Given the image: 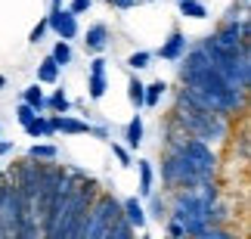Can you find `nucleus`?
<instances>
[{"instance_id": "39448f33", "label": "nucleus", "mask_w": 251, "mask_h": 239, "mask_svg": "<svg viewBox=\"0 0 251 239\" xmlns=\"http://www.w3.org/2000/svg\"><path fill=\"white\" fill-rule=\"evenodd\" d=\"M47 28H50L56 37H62V41H75V37L81 34L78 16H75L69 6H53L50 13H47Z\"/></svg>"}, {"instance_id": "7c9ffc66", "label": "nucleus", "mask_w": 251, "mask_h": 239, "mask_svg": "<svg viewBox=\"0 0 251 239\" xmlns=\"http://www.w3.org/2000/svg\"><path fill=\"white\" fill-rule=\"evenodd\" d=\"M13 152H16V143H13V140H3V137H0V159L13 156Z\"/></svg>"}, {"instance_id": "58836bf2", "label": "nucleus", "mask_w": 251, "mask_h": 239, "mask_svg": "<svg viewBox=\"0 0 251 239\" xmlns=\"http://www.w3.org/2000/svg\"><path fill=\"white\" fill-rule=\"evenodd\" d=\"M0 180H3V174H0Z\"/></svg>"}, {"instance_id": "5701e85b", "label": "nucleus", "mask_w": 251, "mask_h": 239, "mask_svg": "<svg viewBox=\"0 0 251 239\" xmlns=\"http://www.w3.org/2000/svg\"><path fill=\"white\" fill-rule=\"evenodd\" d=\"M155 59V53H149V50H133L127 56V69L130 72H143V69H149V62Z\"/></svg>"}, {"instance_id": "ddd939ff", "label": "nucleus", "mask_w": 251, "mask_h": 239, "mask_svg": "<svg viewBox=\"0 0 251 239\" xmlns=\"http://www.w3.org/2000/svg\"><path fill=\"white\" fill-rule=\"evenodd\" d=\"M137 174H140V186H137V193L146 199L152 189H155V168H152V161H149V159H140V161H137Z\"/></svg>"}, {"instance_id": "c85d7f7f", "label": "nucleus", "mask_w": 251, "mask_h": 239, "mask_svg": "<svg viewBox=\"0 0 251 239\" xmlns=\"http://www.w3.org/2000/svg\"><path fill=\"white\" fill-rule=\"evenodd\" d=\"M87 133L96 137V140H109L112 137V133H109V124H90V131H87Z\"/></svg>"}, {"instance_id": "473e14b6", "label": "nucleus", "mask_w": 251, "mask_h": 239, "mask_svg": "<svg viewBox=\"0 0 251 239\" xmlns=\"http://www.w3.org/2000/svg\"><path fill=\"white\" fill-rule=\"evenodd\" d=\"M56 137V128H53V121H50V115L44 118V140H53Z\"/></svg>"}, {"instance_id": "c9c22d12", "label": "nucleus", "mask_w": 251, "mask_h": 239, "mask_svg": "<svg viewBox=\"0 0 251 239\" xmlns=\"http://www.w3.org/2000/svg\"><path fill=\"white\" fill-rule=\"evenodd\" d=\"M50 3H53V6H62V0H50Z\"/></svg>"}, {"instance_id": "f03ea898", "label": "nucleus", "mask_w": 251, "mask_h": 239, "mask_svg": "<svg viewBox=\"0 0 251 239\" xmlns=\"http://www.w3.org/2000/svg\"><path fill=\"white\" fill-rule=\"evenodd\" d=\"M121 202L115 199L109 189H100L93 196L90 208L84 214V224H81V239H109V230L115 221H121Z\"/></svg>"}, {"instance_id": "4be33fe9", "label": "nucleus", "mask_w": 251, "mask_h": 239, "mask_svg": "<svg viewBox=\"0 0 251 239\" xmlns=\"http://www.w3.org/2000/svg\"><path fill=\"white\" fill-rule=\"evenodd\" d=\"M50 56H53V59H56V62H59L62 69H65V65H69V62L75 59V53H72V41H62V37H59V41L53 44Z\"/></svg>"}, {"instance_id": "f704fd0d", "label": "nucleus", "mask_w": 251, "mask_h": 239, "mask_svg": "<svg viewBox=\"0 0 251 239\" xmlns=\"http://www.w3.org/2000/svg\"><path fill=\"white\" fill-rule=\"evenodd\" d=\"M6 87V75H0V90H3Z\"/></svg>"}, {"instance_id": "393cba45", "label": "nucleus", "mask_w": 251, "mask_h": 239, "mask_svg": "<svg viewBox=\"0 0 251 239\" xmlns=\"http://www.w3.org/2000/svg\"><path fill=\"white\" fill-rule=\"evenodd\" d=\"M130 236H137V230H133L124 217H121V221H115L112 230H109V239H130Z\"/></svg>"}, {"instance_id": "4468645a", "label": "nucleus", "mask_w": 251, "mask_h": 239, "mask_svg": "<svg viewBox=\"0 0 251 239\" xmlns=\"http://www.w3.org/2000/svg\"><path fill=\"white\" fill-rule=\"evenodd\" d=\"M22 103H28V106H31L37 115H41V112H47V93H44V84H28V87L22 90Z\"/></svg>"}, {"instance_id": "7ed1b4c3", "label": "nucleus", "mask_w": 251, "mask_h": 239, "mask_svg": "<svg viewBox=\"0 0 251 239\" xmlns=\"http://www.w3.org/2000/svg\"><path fill=\"white\" fill-rule=\"evenodd\" d=\"M22 227V196L9 184V177L0 180V236H19Z\"/></svg>"}, {"instance_id": "b1692460", "label": "nucleus", "mask_w": 251, "mask_h": 239, "mask_svg": "<svg viewBox=\"0 0 251 239\" xmlns=\"http://www.w3.org/2000/svg\"><path fill=\"white\" fill-rule=\"evenodd\" d=\"M105 143L112 146V156L118 159V165H121V168H130V165H133V156H130V149H127V146H121V143H115V140H105Z\"/></svg>"}, {"instance_id": "e433bc0d", "label": "nucleus", "mask_w": 251, "mask_h": 239, "mask_svg": "<svg viewBox=\"0 0 251 239\" xmlns=\"http://www.w3.org/2000/svg\"><path fill=\"white\" fill-rule=\"evenodd\" d=\"M140 3H155V0H140Z\"/></svg>"}, {"instance_id": "cd10ccee", "label": "nucleus", "mask_w": 251, "mask_h": 239, "mask_svg": "<svg viewBox=\"0 0 251 239\" xmlns=\"http://www.w3.org/2000/svg\"><path fill=\"white\" fill-rule=\"evenodd\" d=\"M90 6H93V0H69V9L75 16H84V13H90Z\"/></svg>"}, {"instance_id": "f257e3e1", "label": "nucleus", "mask_w": 251, "mask_h": 239, "mask_svg": "<svg viewBox=\"0 0 251 239\" xmlns=\"http://www.w3.org/2000/svg\"><path fill=\"white\" fill-rule=\"evenodd\" d=\"M183 133L196 140H205V143H224L229 137V118L220 115V112H211V109H201V106H192V103L177 93V109H174V118H171Z\"/></svg>"}, {"instance_id": "9b49d317", "label": "nucleus", "mask_w": 251, "mask_h": 239, "mask_svg": "<svg viewBox=\"0 0 251 239\" xmlns=\"http://www.w3.org/2000/svg\"><path fill=\"white\" fill-rule=\"evenodd\" d=\"M143 137H146V124H143V115L137 112V115L127 121V128H124V146L130 152H137L143 146Z\"/></svg>"}, {"instance_id": "2f4dec72", "label": "nucleus", "mask_w": 251, "mask_h": 239, "mask_svg": "<svg viewBox=\"0 0 251 239\" xmlns=\"http://www.w3.org/2000/svg\"><path fill=\"white\" fill-rule=\"evenodd\" d=\"M137 3H140V0H112L109 6H115V9H121V13H127V9H133V6H137Z\"/></svg>"}, {"instance_id": "412c9836", "label": "nucleus", "mask_w": 251, "mask_h": 239, "mask_svg": "<svg viewBox=\"0 0 251 239\" xmlns=\"http://www.w3.org/2000/svg\"><path fill=\"white\" fill-rule=\"evenodd\" d=\"M143 93H146V84H143L137 75H130V81H127V100H130V106L133 109H143Z\"/></svg>"}, {"instance_id": "dca6fc26", "label": "nucleus", "mask_w": 251, "mask_h": 239, "mask_svg": "<svg viewBox=\"0 0 251 239\" xmlns=\"http://www.w3.org/2000/svg\"><path fill=\"white\" fill-rule=\"evenodd\" d=\"M25 156L34 161H56L59 159V146L56 143H34V146H28Z\"/></svg>"}, {"instance_id": "1a4fd4ad", "label": "nucleus", "mask_w": 251, "mask_h": 239, "mask_svg": "<svg viewBox=\"0 0 251 239\" xmlns=\"http://www.w3.org/2000/svg\"><path fill=\"white\" fill-rule=\"evenodd\" d=\"M121 214H124V221H127L133 230H146V224H149L146 205H143L137 196H127V199L121 202Z\"/></svg>"}, {"instance_id": "0eeeda50", "label": "nucleus", "mask_w": 251, "mask_h": 239, "mask_svg": "<svg viewBox=\"0 0 251 239\" xmlns=\"http://www.w3.org/2000/svg\"><path fill=\"white\" fill-rule=\"evenodd\" d=\"M109 41H112V31L105 22H93L84 31V50L87 53H105L109 50Z\"/></svg>"}, {"instance_id": "423d86ee", "label": "nucleus", "mask_w": 251, "mask_h": 239, "mask_svg": "<svg viewBox=\"0 0 251 239\" xmlns=\"http://www.w3.org/2000/svg\"><path fill=\"white\" fill-rule=\"evenodd\" d=\"M189 50V41H186V34L180 31V28H174V31L165 37V41H161V47L155 50V56L158 59H168V62H177L183 53Z\"/></svg>"}, {"instance_id": "bb28decb", "label": "nucleus", "mask_w": 251, "mask_h": 239, "mask_svg": "<svg viewBox=\"0 0 251 239\" xmlns=\"http://www.w3.org/2000/svg\"><path fill=\"white\" fill-rule=\"evenodd\" d=\"M47 31H50V28H47V16H44L41 22H37V25L31 28V34H28V44H34V47H37V44L44 41V34H47Z\"/></svg>"}, {"instance_id": "a878e982", "label": "nucleus", "mask_w": 251, "mask_h": 239, "mask_svg": "<svg viewBox=\"0 0 251 239\" xmlns=\"http://www.w3.org/2000/svg\"><path fill=\"white\" fill-rule=\"evenodd\" d=\"M34 115H37V112H34L31 106H28V103H22V100H19V106H16V121H19V124H22V128H25V124L31 121Z\"/></svg>"}, {"instance_id": "6e6552de", "label": "nucleus", "mask_w": 251, "mask_h": 239, "mask_svg": "<svg viewBox=\"0 0 251 239\" xmlns=\"http://www.w3.org/2000/svg\"><path fill=\"white\" fill-rule=\"evenodd\" d=\"M50 115V121H53V128H56V133H65V137H81V133H87L90 131V121H84V118H75V115H56V112H47Z\"/></svg>"}, {"instance_id": "4c0bfd02", "label": "nucleus", "mask_w": 251, "mask_h": 239, "mask_svg": "<svg viewBox=\"0 0 251 239\" xmlns=\"http://www.w3.org/2000/svg\"><path fill=\"white\" fill-rule=\"evenodd\" d=\"M105 3H112V0H105Z\"/></svg>"}, {"instance_id": "72a5a7b5", "label": "nucleus", "mask_w": 251, "mask_h": 239, "mask_svg": "<svg viewBox=\"0 0 251 239\" xmlns=\"http://www.w3.org/2000/svg\"><path fill=\"white\" fill-rule=\"evenodd\" d=\"M248 3H251V0H239V3H236V6H242V9H248Z\"/></svg>"}, {"instance_id": "2eb2a0df", "label": "nucleus", "mask_w": 251, "mask_h": 239, "mask_svg": "<svg viewBox=\"0 0 251 239\" xmlns=\"http://www.w3.org/2000/svg\"><path fill=\"white\" fill-rule=\"evenodd\" d=\"M146 217H149V221H165V217H168V199L165 196H161V193H155V189H152V193L146 196Z\"/></svg>"}, {"instance_id": "a211bd4d", "label": "nucleus", "mask_w": 251, "mask_h": 239, "mask_svg": "<svg viewBox=\"0 0 251 239\" xmlns=\"http://www.w3.org/2000/svg\"><path fill=\"white\" fill-rule=\"evenodd\" d=\"M165 90H168V81H152V84H146V93H143V109H155L158 103H161V97H165Z\"/></svg>"}, {"instance_id": "6ab92c4d", "label": "nucleus", "mask_w": 251, "mask_h": 239, "mask_svg": "<svg viewBox=\"0 0 251 239\" xmlns=\"http://www.w3.org/2000/svg\"><path fill=\"white\" fill-rule=\"evenodd\" d=\"M177 9H180L186 19H196V22L208 19V6L201 3V0H177Z\"/></svg>"}, {"instance_id": "f3484780", "label": "nucleus", "mask_w": 251, "mask_h": 239, "mask_svg": "<svg viewBox=\"0 0 251 239\" xmlns=\"http://www.w3.org/2000/svg\"><path fill=\"white\" fill-rule=\"evenodd\" d=\"M47 112H56V115H65V112H72V100L65 87H56L50 97H47Z\"/></svg>"}, {"instance_id": "20e7f679", "label": "nucleus", "mask_w": 251, "mask_h": 239, "mask_svg": "<svg viewBox=\"0 0 251 239\" xmlns=\"http://www.w3.org/2000/svg\"><path fill=\"white\" fill-rule=\"evenodd\" d=\"M180 149H183V156L192 161V168H196L205 180H217L220 159H217V152L211 149V143L196 140V137H189V133H186V137H183V143H180Z\"/></svg>"}, {"instance_id": "c756f323", "label": "nucleus", "mask_w": 251, "mask_h": 239, "mask_svg": "<svg viewBox=\"0 0 251 239\" xmlns=\"http://www.w3.org/2000/svg\"><path fill=\"white\" fill-rule=\"evenodd\" d=\"M105 65H109V62H105V56L96 53L93 59H90V72H93V75H105Z\"/></svg>"}, {"instance_id": "f8f14e48", "label": "nucleus", "mask_w": 251, "mask_h": 239, "mask_svg": "<svg viewBox=\"0 0 251 239\" xmlns=\"http://www.w3.org/2000/svg\"><path fill=\"white\" fill-rule=\"evenodd\" d=\"M59 75H62V65L50 53L37 62V84H59Z\"/></svg>"}, {"instance_id": "aec40b11", "label": "nucleus", "mask_w": 251, "mask_h": 239, "mask_svg": "<svg viewBox=\"0 0 251 239\" xmlns=\"http://www.w3.org/2000/svg\"><path fill=\"white\" fill-rule=\"evenodd\" d=\"M105 90H109V78H105V75H93L90 72V78H87V97H90L93 103H100L105 97Z\"/></svg>"}, {"instance_id": "9d476101", "label": "nucleus", "mask_w": 251, "mask_h": 239, "mask_svg": "<svg viewBox=\"0 0 251 239\" xmlns=\"http://www.w3.org/2000/svg\"><path fill=\"white\" fill-rule=\"evenodd\" d=\"M208 41L214 44V47H220V50H239L242 44H248V41H242V37H239L236 25H224V22L217 25V31L208 34Z\"/></svg>"}]
</instances>
